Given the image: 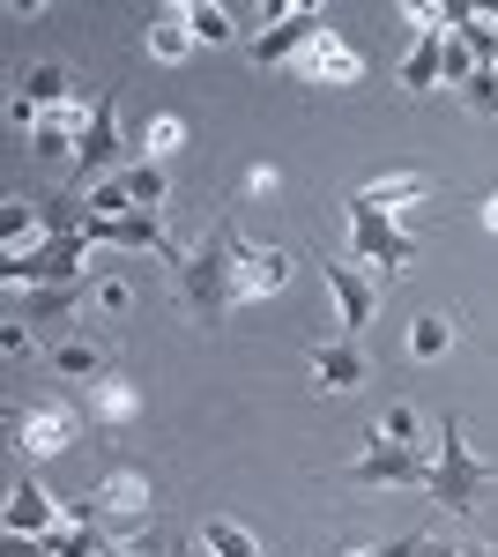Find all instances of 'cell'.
<instances>
[{
	"instance_id": "7402d4cb",
	"label": "cell",
	"mask_w": 498,
	"mask_h": 557,
	"mask_svg": "<svg viewBox=\"0 0 498 557\" xmlns=\"http://www.w3.org/2000/svg\"><path fill=\"white\" fill-rule=\"evenodd\" d=\"M202 543H208V557H260L253 528H246V520H223V513H216V520L202 528Z\"/></svg>"
},
{
	"instance_id": "ab89813d",
	"label": "cell",
	"mask_w": 498,
	"mask_h": 557,
	"mask_svg": "<svg viewBox=\"0 0 498 557\" xmlns=\"http://www.w3.org/2000/svg\"><path fill=\"white\" fill-rule=\"evenodd\" d=\"M491 15H498V8H491Z\"/></svg>"
},
{
	"instance_id": "cb8c5ba5",
	"label": "cell",
	"mask_w": 498,
	"mask_h": 557,
	"mask_svg": "<svg viewBox=\"0 0 498 557\" xmlns=\"http://www.w3.org/2000/svg\"><path fill=\"white\" fill-rule=\"evenodd\" d=\"M447 349H454V320L447 312H424L410 327V357H447Z\"/></svg>"
},
{
	"instance_id": "8992f818",
	"label": "cell",
	"mask_w": 498,
	"mask_h": 557,
	"mask_svg": "<svg viewBox=\"0 0 498 557\" xmlns=\"http://www.w3.org/2000/svg\"><path fill=\"white\" fill-rule=\"evenodd\" d=\"M350 260H373L379 275L394 283V275L416 260V238L387 209H373V201H357V194H350Z\"/></svg>"
},
{
	"instance_id": "2e32d148",
	"label": "cell",
	"mask_w": 498,
	"mask_h": 557,
	"mask_svg": "<svg viewBox=\"0 0 498 557\" xmlns=\"http://www.w3.org/2000/svg\"><path fill=\"white\" fill-rule=\"evenodd\" d=\"M83 298H97V290H89V275H83V283H52V290H23L15 320H23V327H45V320H68Z\"/></svg>"
},
{
	"instance_id": "f546056e",
	"label": "cell",
	"mask_w": 498,
	"mask_h": 557,
	"mask_svg": "<svg viewBox=\"0 0 498 557\" xmlns=\"http://www.w3.org/2000/svg\"><path fill=\"white\" fill-rule=\"evenodd\" d=\"M89 215H134V194H126V178H105V186H89Z\"/></svg>"
},
{
	"instance_id": "d4e9b609",
	"label": "cell",
	"mask_w": 498,
	"mask_h": 557,
	"mask_svg": "<svg viewBox=\"0 0 498 557\" xmlns=\"http://www.w3.org/2000/svg\"><path fill=\"white\" fill-rule=\"evenodd\" d=\"M179 141H186V120H179V112H157V120H149V134H142V164H165Z\"/></svg>"
},
{
	"instance_id": "ac0fdd59",
	"label": "cell",
	"mask_w": 498,
	"mask_h": 557,
	"mask_svg": "<svg viewBox=\"0 0 498 557\" xmlns=\"http://www.w3.org/2000/svg\"><path fill=\"white\" fill-rule=\"evenodd\" d=\"M394 75H402V89H432V83H447V30H424V38L410 45V60H402Z\"/></svg>"
},
{
	"instance_id": "5bb4252c",
	"label": "cell",
	"mask_w": 498,
	"mask_h": 557,
	"mask_svg": "<svg viewBox=\"0 0 498 557\" xmlns=\"http://www.w3.org/2000/svg\"><path fill=\"white\" fill-rule=\"evenodd\" d=\"M83 409H89V431H126L134 417H142V394L105 372L97 386H83Z\"/></svg>"
},
{
	"instance_id": "6da1fadb",
	"label": "cell",
	"mask_w": 498,
	"mask_h": 557,
	"mask_svg": "<svg viewBox=\"0 0 498 557\" xmlns=\"http://www.w3.org/2000/svg\"><path fill=\"white\" fill-rule=\"evenodd\" d=\"M149 506H157V483H149V469H112L97 491H83V498H60V513L75 520V528H112V535L142 528V520H149Z\"/></svg>"
},
{
	"instance_id": "44dd1931",
	"label": "cell",
	"mask_w": 498,
	"mask_h": 557,
	"mask_svg": "<svg viewBox=\"0 0 498 557\" xmlns=\"http://www.w3.org/2000/svg\"><path fill=\"white\" fill-rule=\"evenodd\" d=\"M179 23L194 30V45H231V38H239L231 8H216V0H186V8H179Z\"/></svg>"
},
{
	"instance_id": "83f0119b",
	"label": "cell",
	"mask_w": 498,
	"mask_h": 557,
	"mask_svg": "<svg viewBox=\"0 0 498 557\" xmlns=\"http://www.w3.org/2000/svg\"><path fill=\"white\" fill-rule=\"evenodd\" d=\"M38 223H45L38 201H0V246H8V253H23V238H31Z\"/></svg>"
},
{
	"instance_id": "ba28073f",
	"label": "cell",
	"mask_w": 498,
	"mask_h": 557,
	"mask_svg": "<svg viewBox=\"0 0 498 557\" xmlns=\"http://www.w3.org/2000/svg\"><path fill=\"white\" fill-rule=\"evenodd\" d=\"M350 483H365V491H379V483H394V491H432V454L424 446H394V438H379L350 461Z\"/></svg>"
},
{
	"instance_id": "7a4b0ae2",
	"label": "cell",
	"mask_w": 498,
	"mask_h": 557,
	"mask_svg": "<svg viewBox=\"0 0 498 557\" xmlns=\"http://www.w3.org/2000/svg\"><path fill=\"white\" fill-rule=\"evenodd\" d=\"M223 253H231V215H216V231H208L202 246H186V260L171 268V283H179V298H186V312H194L202 327H216V320L231 312V283H223Z\"/></svg>"
},
{
	"instance_id": "603a6c76",
	"label": "cell",
	"mask_w": 498,
	"mask_h": 557,
	"mask_svg": "<svg viewBox=\"0 0 498 557\" xmlns=\"http://www.w3.org/2000/svg\"><path fill=\"white\" fill-rule=\"evenodd\" d=\"M126 194H134V209H165V194H171V178H165V164H126Z\"/></svg>"
},
{
	"instance_id": "484cf974",
	"label": "cell",
	"mask_w": 498,
	"mask_h": 557,
	"mask_svg": "<svg viewBox=\"0 0 498 557\" xmlns=\"http://www.w3.org/2000/svg\"><path fill=\"white\" fill-rule=\"evenodd\" d=\"M373 431H379V438H394V446H424V417H416L410 401H387Z\"/></svg>"
},
{
	"instance_id": "d590c367",
	"label": "cell",
	"mask_w": 498,
	"mask_h": 557,
	"mask_svg": "<svg viewBox=\"0 0 498 557\" xmlns=\"http://www.w3.org/2000/svg\"><path fill=\"white\" fill-rule=\"evenodd\" d=\"M484 231H498V194H491V201H484Z\"/></svg>"
},
{
	"instance_id": "277c9868",
	"label": "cell",
	"mask_w": 498,
	"mask_h": 557,
	"mask_svg": "<svg viewBox=\"0 0 498 557\" xmlns=\"http://www.w3.org/2000/svg\"><path fill=\"white\" fill-rule=\"evenodd\" d=\"M83 253H89L83 231H68V238H45V246H23V253H0V283H15V290L83 283Z\"/></svg>"
},
{
	"instance_id": "3957f363",
	"label": "cell",
	"mask_w": 498,
	"mask_h": 557,
	"mask_svg": "<svg viewBox=\"0 0 498 557\" xmlns=\"http://www.w3.org/2000/svg\"><path fill=\"white\" fill-rule=\"evenodd\" d=\"M491 483H498V469L469 454L461 417H447V424H439V461H432V491H424V498H432V506H447V513H469Z\"/></svg>"
},
{
	"instance_id": "836d02e7",
	"label": "cell",
	"mask_w": 498,
	"mask_h": 557,
	"mask_svg": "<svg viewBox=\"0 0 498 557\" xmlns=\"http://www.w3.org/2000/svg\"><path fill=\"white\" fill-rule=\"evenodd\" d=\"M260 186H276V164H253V172L239 178V194H260Z\"/></svg>"
},
{
	"instance_id": "ffe728a7",
	"label": "cell",
	"mask_w": 498,
	"mask_h": 557,
	"mask_svg": "<svg viewBox=\"0 0 498 557\" xmlns=\"http://www.w3.org/2000/svg\"><path fill=\"white\" fill-rule=\"evenodd\" d=\"M52 372H68V380L97 386V380H105V349L89 343V335H68V343H52Z\"/></svg>"
},
{
	"instance_id": "7c38bea8",
	"label": "cell",
	"mask_w": 498,
	"mask_h": 557,
	"mask_svg": "<svg viewBox=\"0 0 498 557\" xmlns=\"http://www.w3.org/2000/svg\"><path fill=\"white\" fill-rule=\"evenodd\" d=\"M320 30H328V15H320L313 0H297V8H283V23H276V30H260V38H253L246 52H253V67H276V60L305 52V45L320 38Z\"/></svg>"
},
{
	"instance_id": "f35d334b",
	"label": "cell",
	"mask_w": 498,
	"mask_h": 557,
	"mask_svg": "<svg viewBox=\"0 0 498 557\" xmlns=\"http://www.w3.org/2000/svg\"><path fill=\"white\" fill-rule=\"evenodd\" d=\"M342 557H379V550H342Z\"/></svg>"
},
{
	"instance_id": "52a82bcc",
	"label": "cell",
	"mask_w": 498,
	"mask_h": 557,
	"mask_svg": "<svg viewBox=\"0 0 498 557\" xmlns=\"http://www.w3.org/2000/svg\"><path fill=\"white\" fill-rule=\"evenodd\" d=\"M223 283H231V312H239V305H253V298H276V290L291 283V253H283V246H253V238H239V223H231Z\"/></svg>"
},
{
	"instance_id": "4316f807",
	"label": "cell",
	"mask_w": 498,
	"mask_h": 557,
	"mask_svg": "<svg viewBox=\"0 0 498 557\" xmlns=\"http://www.w3.org/2000/svg\"><path fill=\"white\" fill-rule=\"evenodd\" d=\"M186 52H194V30H186V23H179V15H165V23H149V60H186Z\"/></svg>"
},
{
	"instance_id": "8fae6325",
	"label": "cell",
	"mask_w": 498,
	"mask_h": 557,
	"mask_svg": "<svg viewBox=\"0 0 498 557\" xmlns=\"http://www.w3.org/2000/svg\"><path fill=\"white\" fill-rule=\"evenodd\" d=\"M297 67H305V83H328V89H350V83H365V52L342 38V30H320V38L297 52Z\"/></svg>"
},
{
	"instance_id": "30bf717a",
	"label": "cell",
	"mask_w": 498,
	"mask_h": 557,
	"mask_svg": "<svg viewBox=\"0 0 498 557\" xmlns=\"http://www.w3.org/2000/svg\"><path fill=\"white\" fill-rule=\"evenodd\" d=\"M120 149H126V127H120V97L105 89V97H97V120L83 127V149H75V178H83V186H89V178L105 186V172L120 164Z\"/></svg>"
},
{
	"instance_id": "d6986e66",
	"label": "cell",
	"mask_w": 498,
	"mask_h": 557,
	"mask_svg": "<svg viewBox=\"0 0 498 557\" xmlns=\"http://www.w3.org/2000/svg\"><path fill=\"white\" fill-rule=\"evenodd\" d=\"M15 97H31L38 112H60V104L75 97V75H68L60 60H31V67H23V89H15Z\"/></svg>"
},
{
	"instance_id": "4fadbf2b",
	"label": "cell",
	"mask_w": 498,
	"mask_h": 557,
	"mask_svg": "<svg viewBox=\"0 0 498 557\" xmlns=\"http://www.w3.org/2000/svg\"><path fill=\"white\" fill-rule=\"evenodd\" d=\"M60 498L45 491V483H31V475H15L8 483V535H52L60 528Z\"/></svg>"
},
{
	"instance_id": "e575fe53",
	"label": "cell",
	"mask_w": 498,
	"mask_h": 557,
	"mask_svg": "<svg viewBox=\"0 0 498 557\" xmlns=\"http://www.w3.org/2000/svg\"><path fill=\"white\" fill-rule=\"evenodd\" d=\"M105 557H142V550H134V543H126V535H112V550H105Z\"/></svg>"
},
{
	"instance_id": "74e56055",
	"label": "cell",
	"mask_w": 498,
	"mask_h": 557,
	"mask_svg": "<svg viewBox=\"0 0 498 557\" xmlns=\"http://www.w3.org/2000/svg\"><path fill=\"white\" fill-rule=\"evenodd\" d=\"M461 557H498V550H484V543H469V550H461Z\"/></svg>"
},
{
	"instance_id": "9a60e30c",
	"label": "cell",
	"mask_w": 498,
	"mask_h": 557,
	"mask_svg": "<svg viewBox=\"0 0 498 557\" xmlns=\"http://www.w3.org/2000/svg\"><path fill=\"white\" fill-rule=\"evenodd\" d=\"M357 201H373V209L402 215V209H416V201H432V172H387V178H365V186H357Z\"/></svg>"
},
{
	"instance_id": "9c48e42d",
	"label": "cell",
	"mask_w": 498,
	"mask_h": 557,
	"mask_svg": "<svg viewBox=\"0 0 498 557\" xmlns=\"http://www.w3.org/2000/svg\"><path fill=\"white\" fill-rule=\"evenodd\" d=\"M320 275H328V298H335L342 335H365L373 312H379V275H365L357 260H320Z\"/></svg>"
},
{
	"instance_id": "e0dca14e",
	"label": "cell",
	"mask_w": 498,
	"mask_h": 557,
	"mask_svg": "<svg viewBox=\"0 0 498 557\" xmlns=\"http://www.w3.org/2000/svg\"><path fill=\"white\" fill-rule=\"evenodd\" d=\"M365 380V357H357V343L342 335V343H320L313 349V386H328V394H350V386Z\"/></svg>"
},
{
	"instance_id": "d6a6232c",
	"label": "cell",
	"mask_w": 498,
	"mask_h": 557,
	"mask_svg": "<svg viewBox=\"0 0 498 557\" xmlns=\"http://www.w3.org/2000/svg\"><path fill=\"white\" fill-rule=\"evenodd\" d=\"M0 349H8V357H23V349H31V327H23V320H8V327H0Z\"/></svg>"
},
{
	"instance_id": "4dcf8cb0",
	"label": "cell",
	"mask_w": 498,
	"mask_h": 557,
	"mask_svg": "<svg viewBox=\"0 0 498 557\" xmlns=\"http://www.w3.org/2000/svg\"><path fill=\"white\" fill-rule=\"evenodd\" d=\"M126 305H134V283H126V275H105V283H97V312H112V320H120Z\"/></svg>"
},
{
	"instance_id": "f1b7e54d",
	"label": "cell",
	"mask_w": 498,
	"mask_h": 557,
	"mask_svg": "<svg viewBox=\"0 0 498 557\" xmlns=\"http://www.w3.org/2000/svg\"><path fill=\"white\" fill-rule=\"evenodd\" d=\"M461 104H469L476 120H498V67H476V75L461 83Z\"/></svg>"
},
{
	"instance_id": "8d00e7d4",
	"label": "cell",
	"mask_w": 498,
	"mask_h": 557,
	"mask_svg": "<svg viewBox=\"0 0 498 557\" xmlns=\"http://www.w3.org/2000/svg\"><path fill=\"white\" fill-rule=\"evenodd\" d=\"M416 557H461V550H447V543H424V550H416Z\"/></svg>"
},
{
	"instance_id": "5b68a950",
	"label": "cell",
	"mask_w": 498,
	"mask_h": 557,
	"mask_svg": "<svg viewBox=\"0 0 498 557\" xmlns=\"http://www.w3.org/2000/svg\"><path fill=\"white\" fill-rule=\"evenodd\" d=\"M83 424H89L83 401L38 394V401H23V409H15V446H23L31 461H52V454H68V446L83 438Z\"/></svg>"
},
{
	"instance_id": "1f68e13d",
	"label": "cell",
	"mask_w": 498,
	"mask_h": 557,
	"mask_svg": "<svg viewBox=\"0 0 498 557\" xmlns=\"http://www.w3.org/2000/svg\"><path fill=\"white\" fill-rule=\"evenodd\" d=\"M0 557H52V543H45V535H8Z\"/></svg>"
}]
</instances>
